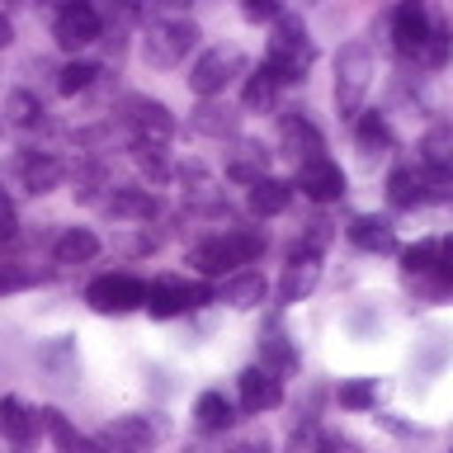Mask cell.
I'll return each instance as SVG.
<instances>
[{
  "label": "cell",
  "instance_id": "cell-1",
  "mask_svg": "<svg viewBox=\"0 0 453 453\" xmlns=\"http://www.w3.org/2000/svg\"><path fill=\"white\" fill-rule=\"evenodd\" d=\"M265 255V236L250 232V226H232L226 236H208L189 250V265L198 269L203 279H218V274H232L236 265H250Z\"/></svg>",
  "mask_w": 453,
  "mask_h": 453
},
{
  "label": "cell",
  "instance_id": "cell-2",
  "mask_svg": "<svg viewBox=\"0 0 453 453\" xmlns=\"http://www.w3.org/2000/svg\"><path fill=\"white\" fill-rule=\"evenodd\" d=\"M307 66H311V38H307L303 19L279 14V28H274V42H269L265 71L279 85H297V81H307Z\"/></svg>",
  "mask_w": 453,
  "mask_h": 453
},
{
  "label": "cell",
  "instance_id": "cell-3",
  "mask_svg": "<svg viewBox=\"0 0 453 453\" xmlns=\"http://www.w3.org/2000/svg\"><path fill=\"white\" fill-rule=\"evenodd\" d=\"M368 85H373V48L368 42H345L335 57V109L345 119H359Z\"/></svg>",
  "mask_w": 453,
  "mask_h": 453
},
{
  "label": "cell",
  "instance_id": "cell-4",
  "mask_svg": "<svg viewBox=\"0 0 453 453\" xmlns=\"http://www.w3.org/2000/svg\"><path fill=\"white\" fill-rule=\"evenodd\" d=\"M85 303H90L99 317H123V311H137L147 303V283L133 274H99L90 288H85Z\"/></svg>",
  "mask_w": 453,
  "mask_h": 453
},
{
  "label": "cell",
  "instance_id": "cell-5",
  "mask_svg": "<svg viewBox=\"0 0 453 453\" xmlns=\"http://www.w3.org/2000/svg\"><path fill=\"white\" fill-rule=\"evenodd\" d=\"M208 288L203 283H189V279H156V283H147V307L151 317H161V321H170V317H180V311H189V307H203L208 303Z\"/></svg>",
  "mask_w": 453,
  "mask_h": 453
},
{
  "label": "cell",
  "instance_id": "cell-6",
  "mask_svg": "<svg viewBox=\"0 0 453 453\" xmlns=\"http://www.w3.org/2000/svg\"><path fill=\"white\" fill-rule=\"evenodd\" d=\"M99 34H104V19H99V10L85 5V0L62 5L52 19V38H57V48H66V52L90 48V42H99Z\"/></svg>",
  "mask_w": 453,
  "mask_h": 453
},
{
  "label": "cell",
  "instance_id": "cell-7",
  "mask_svg": "<svg viewBox=\"0 0 453 453\" xmlns=\"http://www.w3.org/2000/svg\"><path fill=\"white\" fill-rule=\"evenodd\" d=\"M198 28L194 19H151L147 28V62L151 66H175L184 52L194 48Z\"/></svg>",
  "mask_w": 453,
  "mask_h": 453
},
{
  "label": "cell",
  "instance_id": "cell-8",
  "mask_svg": "<svg viewBox=\"0 0 453 453\" xmlns=\"http://www.w3.org/2000/svg\"><path fill=\"white\" fill-rule=\"evenodd\" d=\"M99 453H151L156 444V425L147 416H113L104 430H99Z\"/></svg>",
  "mask_w": 453,
  "mask_h": 453
},
{
  "label": "cell",
  "instance_id": "cell-9",
  "mask_svg": "<svg viewBox=\"0 0 453 453\" xmlns=\"http://www.w3.org/2000/svg\"><path fill=\"white\" fill-rule=\"evenodd\" d=\"M236 66H241V52H232V48H208V52L194 62V71H189V90L203 95V99H212L218 90H226V81H232Z\"/></svg>",
  "mask_w": 453,
  "mask_h": 453
},
{
  "label": "cell",
  "instance_id": "cell-10",
  "mask_svg": "<svg viewBox=\"0 0 453 453\" xmlns=\"http://www.w3.org/2000/svg\"><path fill=\"white\" fill-rule=\"evenodd\" d=\"M297 189H303L311 203H335V198H345V170H340L331 156H317V161L297 165Z\"/></svg>",
  "mask_w": 453,
  "mask_h": 453
},
{
  "label": "cell",
  "instance_id": "cell-11",
  "mask_svg": "<svg viewBox=\"0 0 453 453\" xmlns=\"http://www.w3.org/2000/svg\"><path fill=\"white\" fill-rule=\"evenodd\" d=\"M127 109H133L127 123H133V133H137V147H165L170 133H175V119H170V109L161 99H133Z\"/></svg>",
  "mask_w": 453,
  "mask_h": 453
},
{
  "label": "cell",
  "instance_id": "cell-12",
  "mask_svg": "<svg viewBox=\"0 0 453 453\" xmlns=\"http://www.w3.org/2000/svg\"><path fill=\"white\" fill-rule=\"evenodd\" d=\"M260 359H265L260 368H265V373H274L279 382L297 373V349H293V340H288V331H283L279 321H269L260 331Z\"/></svg>",
  "mask_w": 453,
  "mask_h": 453
},
{
  "label": "cell",
  "instance_id": "cell-13",
  "mask_svg": "<svg viewBox=\"0 0 453 453\" xmlns=\"http://www.w3.org/2000/svg\"><path fill=\"white\" fill-rule=\"evenodd\" d=\"M236 388H241V406L250 411V416H260V411H274L283 402V382L274 373H265L260 364L246 368V373L236 378Z\"/></svg>",
  "mask_w": 453,
  "mask_h": 453
},
{
  "label": "cell",
  "instance_id": "cell-14",
  "mask_svg": "<svg viewBox=\"0 0 453 453\" xmlns=\"http://www.w3.org/2000/svg\"><path fill=\"white\" fill-rule=\"evenodd\" d=\"M425 38H430V14L420 5H396L392 10V42L402 57H420Z\"/></svg>",
  "mask_w": 453,
  "mask_h": 453
},
{
  "label": "cell",
  "instance_id": "cell-15",
  "mask_svg": "<svg viewBox=\"0 0 453 453\" xmlns=\"http://www.w3.org/2000/svg\"><path fill=\"white\" fill-rule=\"evenodd\" d=\"M283 151L297 156V165H307V161H317L321 156V133L303 119V109H293V113H283Z\"/></svg>",
  "mask_w": 453,
  "mask_h": 453
},
{
  "label": "cell",
  "instance_id": "cell-16",
  "mask_svg": "<svg viewBox=\"0 0 453 453\" xmlns=\"http://www.w3.org/2000/svg\"><path fill=\"white\" fill-rule=\"evenodd\" d=\"M0 434H5L14 449H34V439H38V416L19 402V396H5V402H0Z\"/></svg>",
  "mask_w": 453,
  "mask_h": 453
},
{
  "label": "cell",
  "instance_id": "cell-17",
  "mask_svg": "<svg viewBox=\"0 0 453 453\" xmlns=\"http://www.w3.org/2000/svg\"><path fill=\"white\" fill-rule=\"evenodd\" d=\"M349 241L359 250H378V255H392L396 250V232L388 226V218H373V212H364V218L349 222Z\"/></svg>",
  "mask_w": 453,
  "mask_h": 453
},
{
  "label": "cell",
  "instance_id": "cell-18",
  "mask_svg": "<svg viewBox=\"0 0 453 453\" xmlns=\"http://www.w3.org/2000/svg\"><path fill=\"white\" fill-rule=\"evenodd\" d=\"M288 203H293V184H283L274 175L250 184V212L255 218H279V212H288Z\"/></svg>",
  "mask_w": 453,
  "mask_h": 453
},
{
  "label": "cell",
  "instance_id": "cell-19",
  "mask_svg": "<svg viewBox=\"0 0 453 453\" xmlns=\"http://www.w3.org/2000/svg\"><path fill=\"white\" fill-rule=\"evenodd\" d=\"M38 425L57 439V449H62V453H99L95 439H85V434L76 430V425H71V420L62 416V411H52V406H48V411H38Z\"/></svg>",
  "mask_w": 453,
  "mask_h": 453
},
{
  "label": "cell",
  "instance_id": "cell-20",
  "mask_svg": "<svg viewBox=\"0 0 453 453\" xmlns=\"http://www.w3.org/2000/svg\"><path fill=\"white\" fill-rule=\"evenodd\" d=\"M420 161H425V170H449L453 175V123H430L425 127Z\"/></svg>",
  "mask_w": 453,
  "mask_h": 453
},
{
  "label": "cell",
  "instance_id": "cell-21",
  "mask_svg": "<svg viewBox=\"0 0 453 453\" xmlns=\"http://www.w3.org/2000/svg\"><path fill=\"white\" fill-rule=\"evenodd\" d=\"M57 265H85V260H95L99 255V236L95 232H85V226H66L62 236H57Z\"/></svg>",
  "mask_w": 453,
  "mask_h": 453
},
{
  "label": "cell",
  "instance_id": "cell-22",
  "mask_svg": "<svg viewBox=\"0 0 453 453\" xmlns=\"http://www.w3.org/2000/svg\"><path fill=\"white\" fill-rule=\"evenodd\" d=\"M232 420H236V411L232 402H226L222 392H203L198 396V406H194V425L203 434H222V430H232Z\"/></svg>",
  "mask_w": 453,
  "mask_h": 453
},
{
  "label": "cell",
  "instance_id": "cell-23",
  "mask_svg": "<svg viewBox=\"0 0 453 453\" xmlns=\"http://www.w3.org/2000/svg\"><path fill=\"white\" fill-rule=\"evenodd\" d=\"M62 180H66V165L57 161V156L28 151V161H24V184H28V194H52Z\"/></svg>",
  "mask_w": 453,
  "mask_h": 453
},
{
  "label": "cell",
  "instance_id": "cell-24",
  "mask_svg": "<svg viewBox=\"0 0 453 453\" xmlns=\"http://www.w3.org/2000/svg\"><path fill=\"white\" fill-rule=\"evenodd\" d=\"M265 293H269V283L255 269H241V274H232L222 283V303H232V307H260Z\"/></svg>",
  "mask_w": 453,
  "mask_h": 453
},
{
  "label": "cell",
  "instance_id": "cell-25",
  "mask_svg": "<svg viewBox=\"0 0 453 453\" xmlns=\"http://www.w3.org/2000/svg\"><path fill=\"white\" fill-rule=\"evenodd\" d=\"M109 212L113 218H127V222H151L156 218V198H151V189H113Z\"/></svg>",
  "mask_w": 453,
  "mask_h": 453
},
{
  "label": "cell",
  "instance_id": "cell-26",
  "mask_svg": "<svg viewBox=\"0 0 453 453\" xmlns=\"http://www.w3.org/2000/svg\"><path fill=\"white\" fill-rule=\"evenodd\" d=\"M317 279H321V269L317 265H288L283 269V283H279V303H303V297L317 288Z\"/></svg>",
  "mask_w": 453,
  "mask_h": 453
},
{
  "label": "cell",
  "instance_id": "cell-27",
  "mask_svg": "<svg viewBox=\"0 0 453 453\" xmlns=\"http://www.w3.org/2000/svg\"><path fill=\"white\" fill-rule=\"evenodd\" d=\"M354 137H359L364 156H382L392 147V133L388 123H382V113H359V123H354Z\"/></svg>",
  "mask_w": 453,
  "mask_h": 453
},
{
  "label": "cell",
  "instance_id": "cell-28",
  "mask_svg": "<svg viewBox=\"0 0 453 453\" xmlns=\"http://www.w3.org/2000/svg\"><path fill=\"white\" fill-rule=\"evenodd\" d=\"M388 203L392 208H416L420 203V175L411 165H396L388 175Z\"/></svg>",
  "mask_w": 453,
  "mask_h": 453
},
{
  "label": "cell",
  "instance_id": "cell-29",
  "mask_svg": "<svg viewBox=\"0 0 453 453\" xmlns=\"http://www.w3.org/2000/svg\"><path fill=\"white\" fill-rule=\"evenodd\" d=\"M194 133H203V137H232L236 133V113L222 109V104H203V109L194 113Z\"/></svg>",
  "mask_w": 453,
  "mask_h": 453
},
{
  "label": "cell",
  "instance_id": "cell-30",
  "mask_svg": "<svg viewBox=\"0 0 453 453\" xmlns=\"http://www.w3.org/2000/svg\"><path fill=\"white\" fill-rule=\"evenodd\" d=\"M340 406L345 411H368L378 402V378H349V382H340Z\"/></svg>",
  "mask_w": 453,
  "mask_h": 453
},
{
  "label": "cell",
  "instance_id": "cell-31",
  "mask_svg": "<svg viewBox=\"0 0 453 453\" xmlns=\"http://www.w3.org/2000/svg\"><path fill=\"white\" fill-rule=\"evenodd\" d=\"M226 175L232 180H246V184H255V180H265V151L255 147V142H246L236 156H232V165H226Z\"/></svg>",
  "mask_w": 453,
  "mask_h": 453
},
{
  "label": "cell",
  "instance_id": "cell-32",
  "mask_svg": "<svg viewBox=\"0 0 453 453\" xmlns=\"http://www.w3.org/2000/svg\"><path fill=\"white\" fill-rule=\"evenodd\" d=\"M439 246H444V241H416V246H406V250H402L406 274H434V265H439Z\"/></svg>",
  "mask_w": 453,
  "mask_h": 453
},
{
  "label": "cell",
  "instance_id": "cell-33",
  "mask_svg": "<svg viewBox=\"0 0 453 453\" xmlns=\"http://www.w3.org/2000/svg\"><path fill=\"white\" fill-rule=\"evenodd\" d=\"M5 113H10V123H19V127H34L42 119V104H38V95H28V90H14L5 99Z\"/></svg>",
  "mask_w": 453,
  "mask_h": 453
},
{
  "label": "cell",
  "instance_id": "cell-34",
  "mask_svg": "<svg viewBox=\"0 0 453 453\" xmlns=\"http://www.w3.org/2000/svg\"><path fill=\"white\" fill-rule=\"evenodd\" d=\"M95 76H99L95 62H71V66H62L57 90H62V95H81V90H90V85H95Z\"/></svg>",
  "mask_w": 453,
  "mask_h": 453
},
{
  "label": "cell",
  "instance_id": "cell-35",
  "mask_svg": "<svg viewBox=\"0 0 453 453\" xmlns=\"http://www.w3.org/2000/svg\"><path fill=\"white\" fill-rule=\"evenodd\" d=\"M274 95H279V81L260 66V71L246 81V109H269V104H274Z\"/></svg>",
  "mask_w": 453,
  "mask_h": 453
},
{
  "label": "cell",
  "instance_id": "cell-36",
  "mask_svg": "<svg viewBox=\"0 0 453 453\" xmlns=\"http://www.w3.org/2000/svg\"><path fill=\"white\" fill-rule=\"evenodd\" d=\"M453 198V175L449 170H425L420 175V203H449Z\"/></svg>",
  "mask_w": 453,
  "mask_h": 453
},
{
  "label": "cell",
  "instance_id": "cell-37",
  "mask_svg": "<svg viewBox=\"0 0 453 453\" xmlns=\"http://www.w3.org/2000/svg\"><path fill=\"white\" fill-rule=\"evenodd\" d=\"M449 48H453L449 28L444 24H430V38H425V48H420V62L425 66H444L449 62Z\"/></svg>",
  "mask_w": 453,
  "mask_h": 453
},
{
  "label": "cell",
  "instance_id": "cell-38",
  "mask_svg": "<svg viewBox=\"0 0 453 453\" xmlns=\"http://www.w3.org/2000/svg\"><path fill=\"white\" fill-rule=\"evenodd\" d=\"M133 156H137V165H142V170H147V175H151L156 184H161V180H165V156H161V147H137Z\"/></svg>",
  "mask_w": 453,
  "mask_h": 453
},
{
  "label": "cell",
  "instance_id": "cell-39",
  "mask_svg": "<svg viewBox=\"0 0 453 453\" xmlns=\"http://www.w3.org/2000/svg\"><path fill=\"white\" fill-rule=\"evenodd\" d=\"M14 232H19V212H14L10 194L0 189V241H14Z\"/></svg>",
  "mask_w": 453,
  "mask_h": 453
},
{
  "label": "cell",
  "instance_id": "cell-40",
  "mask_svg": "<svg viewBox=\"0 0 453 453\" xmlns=\"http://www.w3.org/2000/svg\"><path fill=\"white\" fill-rule=\"evenodd\" d=\"M434 274H439V283H444V288H453V241H444V246H439Z\"/></svg>",
  "mask_w": 453,
  "mask_h": 453
},
{
  "label": "cell",
  "instance_id": "cell-41",
  "mask_svg": "<svg viewBox=\"0 0 453 453\" xmlns=\"http://www.w3.org/2000/svg\"><path fill=\"white\" fill-rule=\"evenodd\" d=\"M218 453H269V439H236V444H226Z\"/></svg>",
  "mask_w": 453,
  "mask_h": 453
},
{
  "label": "cell",
  "instance_id": "cell-42",
  "mask_svg": "<svg viewBox=\"0 0 453 453\" xmlns=\"http://www.w3.org/2000/svg\"><path fill=\"white\" fill-rule=\"evenodd\" d=\"M246 19H255V24H260V19H279V10H274V5H260V0H250V5H246Z\"/></svg>",
  "mask_w": 453,
  "mask_h": 453
},
{
  "label": "cell",
  "instance_id": "cell-43",
  "mask_svg": "<svg viewBox=\"0 0 453 453\" xmlns=\"http://www.w3.org/2000/svg\"><path fill=\"white\" fill-rule=\"evenodd\" d=\"M321 453H359V449H354V444H345V439H326V444H321Z\"/></svg>",
  "mask_w": 453,
  "mask_h": 453
},
{
  "label": "cell",
  "instance_id": "cell-44",
  "mask_svg": "<svg viewBox=\"0 0 453 453\" xmlns=\"http://www.w3.org/2000/svg\"><path fill=\"white\" fill-rule=\"evenodd\" d=\"M10 42H14V24L0 14V48H10Z\"/></svg>",
  "mask_w": 453,
  "mask_h": 453
},
{
  "label": "cell",
  "instance_id": "cell-45",
  "mask_svg": "<svg viewBox=\"0 0 453 453\" xmlns=\"http://www.w3.org/2000/svg\"><path fill=\"white\" fill-rule=\"evenodd\" d=\"M0 127H5V123H0Z\"/></svg>",
  "mask_w": 453,
  "mask_h": 453
}]
</instances>
